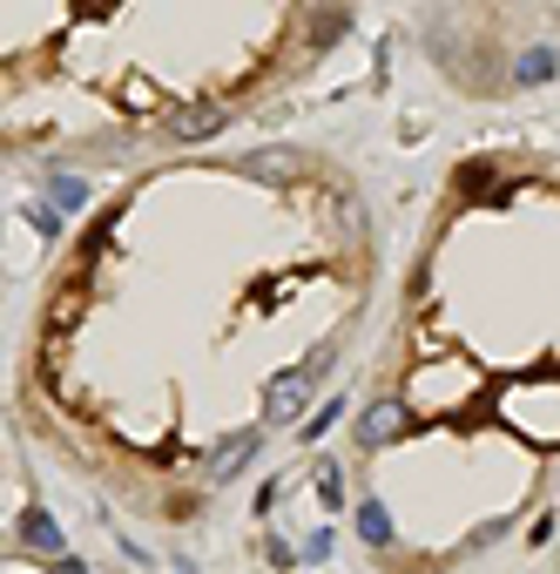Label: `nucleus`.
Wrapping results in <instances>:
<instances>
[{"label":"nucleus","mask_w":560,"mask_h":574,"mask_svg":"<svg viewBox=\"0 0 560 574\" xmlns=\"http://www.w3.org/2000/svg\"><path fill=\"white\" fill-rule=\"evenodd\" d=\"M14 534L27 548H42V554H61L68 541H61V527H55V514L48 507H21V520H14Z\"/></svg>","instance_id":"nucleus-4"},{"label":"nucleus","mask_w":560,"mask_h":574,"mask_svg":"<svg viewBox=\"0 0 560 574\" xmlns=\"http://www.w3.org/2000/svg\"><path fill=\"white\" fill-rule=\"evenodd\" d=\"M345 27H351V14H317V21H311V34H317V42H338Z\"/></svg>","instance_id":"nucleus-11"},{"label":"nucleus","mask_w":560,"mask_h":574,"mask_svg":"<svg viewBox=\"0 0 560 574\" xmlns=\"http://www.w3.org/2000/svg\"><path fill=\"white\" fill-rule=\"evenodd\" d=\"M250 446H257V433H236V440H230V446L210 459V473H217V480H230V473H236V467L250 459Z\"/></svg>","instance_id":"nucleus-6"},{"label":"nucleus","mask_w":560,"mask_h":574,"mask_svg":"<svg viewBox=\"0 0 560 574\" xmlns=\"http://www.w3.org/2000/svg\"><path fill=\"white\" fill-rule=\"evenodd\" d=\"M48 203H55V210H82V203H89V183H82V176H55V183H48Z\"/></svg>","instance_id":"nucleus-8"},{"label":"nucleus","mask_w":560,"mask_h":574,"mask_svg":"<svg viewBox=\"0 0 560 574\" xmlns=\"http://www.w3.org/2000/svg\"><path fill=\"white\" fill-rule=\"evenodd\" d=\"M317 501H325V507L345 501V487H338V459H325V467H317Z\"/></svg>","instance_id":"nucleus-10"},{"label":"nucleus","mask_w":560,"mask_h":574,"mask_svg":"<svg viewBox=\"0 0 560 574\" xmlns=\"http://www.w3.org/2000/svg\"><path fill=\"white\" fill-rule=\"evenodd\" d=\"M358 534H365L372 548H385V541H392V514H385L378 501H365V507H358Z\"/></svg>","instance_id":"nucleus-7"},{"label":"nucleus","mask_w":560,"mask_h":574,"mask_svg":"<svg viewBox=\"0 0 560 574\" xmlns=\"http://www.w3.org/2000/svg\"><path fill=\"white\" fill-rule=\"evenodd\" d=\"M338 412H345V399H325V412H311L298 440H325V426H338Z\"/></svg>","instance_id":"nucleus-9"},{"label":"nucleus","mask_w":560,"mask_h":574,"mask_svg":"<svg viewBox=\"0 0 560 574\" xmlns=\"http://www.w3.org/2000/svg\"><path fill=\"white\" fill-rule=\"evenodd\" d=\"M176 142H203V136H223L230 129V108H217V102H189V108H176L170 122H163Z\"/></svg>","instance_id":"nucleus-3"},{"label":"nucleus","mask_w":560,"mask_h":574,"mask_svg":"<svg viewBox=\"0 0 560 574\" xmlns=\"http://www.w3.org/2000/svg\"><path fill=\"white\" fill-rule=\"evenodd\" d=\"M459 183H466V189H493V163H487V169L466 163V176H459Z\"/></svg>","instance_id":"nucleus-12"},{"label":"nucleus","mask_w":560,"mask_h":574,"mask_svg":"<svg viewBox=\"0 0 560 574\" xmlns=\"http://www.w3.org/2000/svg\"><path fill=\"white\" fill-rule=\"evenodd\" d=\"M311 393H317V372H284V378H277V386L264 393V419H270V426H291V419L311 406Z\"/></svg>","instance_id":"nucleus-1"},{"label":"nucleus","mask_w":560,"mask_h":574,"mask_svg":"<svg viewBox=\"0 0 560 574\" xmlns=\"http://www.w3.org/2000/svg\"><path fill=\"white\" fill-rule=\"evenodd\" d=\"M560 74V55L553 48H520V61H513V82L520 89H540V82H553Z\"/></svg>","instance_id":"nucleus-5"},{"label":"nucleus","mask_w":560,"mask_h":574,"mask_svg":"<svg viewBox=\"0 0 560 574\" xmlns=\"http://www.w3.org/2000/svg\"><path fill=\"white\" fill-rule=\"evenodd\" d=\"M406 426H412V412L398 406V399H372L365 412H358V440H365V446H392V440H406Z\"/></svg>","instance_id":"nucleus-2"},{"label":"nucleus","mask_w":560,"mask_h":574,"mask_svg":"<svg viewBox=\"0 0 560 574\" xmlns=\"http://www.w3.org/2000/svg\"><path fill=\"white\" fill-rule=\"evenodd\" d=\"M304 561H331V534H311V541H304Z\"/></svg>","instance_id":"nucleus-13"}]
</instances>
